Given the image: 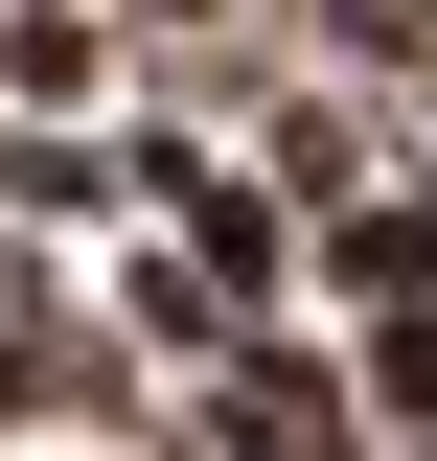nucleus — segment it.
<instances>
[{
    "mask_svg": "<svg viewBox=\"0 0 437 461\" xmlns=\"http://www.w3.org/2000/svg\"><path fill=\"white\" fill-rule=\"evenodd\" d=\"M230 162H254V185H276V208H345V185H369V162H391V139H369V93H299V69H276V93H254V115H230Z\"/></svg>",
    "mask_w": 437,
    "mask_h": 461,
    "instance_id": "f03ea898",
    "label": "nucleus"
},
{
    "mask_svg": "<svg viewBox=\"0 0 437 461\" xmlns=\"http://www.w3.org/2000/svg\"><path fill=\"white\" fill-rule=\"evenodd\" d=\"M299 277L369 323V300H437V162H369L345 208H299Z\"/></svg>",
    "mask_w": 437,
    "mask_h": 461,
    "instance_id": "f257e3e1",
    "label": "nucleus"
},
{
    "mask_svg": "<svg viewBox=\"0 0 437 461\" xmlns=\"http://www.w3.org/2000/svg\"><path fill=\"white\" fill-rule=\"evenodd\" d=\"M162 23H230V0H115V47H162Z\"/></svg>",
    "mask_w": 437,
    "mask_h": 461,
    "instance_id": "6e6552de",
    "label": "nucleus"
},
{
    "mask_svg": "<svg viewBox=\"0 0 437 461\" xmlns=\"http://www.w3.org/2000/svg\"><path fill=\"white\" fill-rule=\"evenodd\" d=\"M115 208V139L93 115H0V230H93Z\"/></svg>",
    "mask_w": 437,
    "mask_h": 461,
    "instance_id": "39448f33",
    "label": "nucleus"
},
{
    "mask_svg": "<svg viewBox=\"0 0 437 461\" xmlns=\"http://www.w3.org/2000/svg\"><path fill=\"white\" fill-rule=\"evenodd\" d=\"M115 93V0H0V115H93Z\"/></svg>",
    "mask_w": 437,
    "mask_h": 461,
    "instance_id": "7ed1b4c3",
    "label": "nucleus"
},
{
    "mask_svg": "<svg viewBox=\"0 0 437 461\" xmlns=\"http://www.w3.org/2000/svg\"><path fill=\"white\" fill-rule=\"evenodd\" d=\"M47 323H93V300L47 277V230H0V346H47Z\"/></svg>",
    "mask_w": 437,
    "mask_h": 461,
    "instance_id": "423d86ee",
    "label": "nucleus"
},
{
    "mask_svg": "<svg viewBox=\"0 0 437 461\" xmlns=\"http://www.w3.org/2000/svg\"><path fill=\"white\" fill-rule=\"evenodd\" d=\"M115 346H138V369H208L230 323H254V300H208V254H115V300H93Z\"/></svg>",
    "mask_w": 437,
    "mask_h": 461,
    "instance_id": "20e7f679",
    "label": "nucleus"
},
{
    "mask_svg": "<svg viewBox=\"0 0 437 461\" xmlns=\"http://www.w3.org/2000/svg\"><path fill=\"white\" fill-rule=\"evenodd\" d=\"M0 438H23V346H0Z\"/></svg>",
    "mask_w": 437,
    "mask_h": 461,
    "instance_id": "1a4fd4ad",
    "label": "nucleus"
},
{
    "mask_svg": "<svg viewBox=\"0 0 437 461\" xmlns=\"http://www.w3.org/2000/svg\"><path fill=\"white\" fill-rule=\"evenodd\" d=\"M93 461H208V438H184V415H115V438H93Z\"/></svg>",
    "mask_w": 437,
    "mask_h": 461,
    "instance_id": "0eeeda50",
    "label": "nucleus"
}]
</instances>
